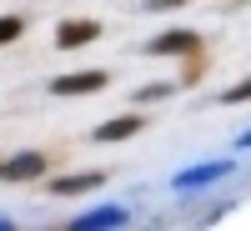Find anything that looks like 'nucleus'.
I'll list each match as a JSON object with an SVG mask.
<instances>
[{
	"mask_svg": "<svg viewBox=\"0 0 251 231\" xmlns=\"http://www.w3.org/2000/svg\"><path fill=\"white\" fill-rule=\"evenodd\" d=\"M231 171H236L231 156H221V161H201V166H186V171H176L171 191H176V196H196V191H206V186H221Z\"/></svg>",
	"mask_w": 251,
	"mask_h": 231,
	"instance_id": "nucleus-1",
	"label": "nucleus"
},
{
	"mask_svg": "<svg viewBox=\"0 0 251 231\" xmlns=\"http://www.w3.org/2000/svg\"><path fill=\"white\" fill-rule=\"evenodd\" d=\"M106 86H111V71H71V76L50 80V96H91V91H106Z\"/></svg>",
	"mask_w": 251,
	"mask_h": 231,
	"instance_id": "nucleus-2",
	"label": "nucleus"
},
{
	"mask_svg": "<svg viewBox=\"0 0 251 231\" xmlns=\"http://www.w3.org/2000/svg\"><path fill=\"white\" fill-rule=\"evenodd\" d=\"M46 176V151H15L0 161V181H35Z\"/></svg>",
	"mask_w": 251,
	"mask_h": 231,
	"instance_id": "nucleus-3",
	"label": "nucleus"
},
{
	"mask_svg": "<svg viewBox=\"0 0 251 231\" xmlns=\"http://www.w3.org/2000/svg\"><path fill=\"white\" fill-rule=\"evenodd\" d=\"M91 40H100V20H60L55 26V46L60 51H80Z\"/></svg>",
	"mask_w": 251,
	"mask_h": 231,
	"instance_id": "nucleus-4",
	"label": "nucleus"
},
{
	"mask_svg": "<svg viewBox=\"0 0 251 231\" xmlns=\"http://www.w3.org/2000/svg\"><path fill=\"white\" fill-rule=\"evenodd\" d=\"M136 131H146V111H131V116H116V121H100V126H96L91 136H96L100 146H111V141H131Z\"/></svg>",
	"mask_w": 251,
	"mask_h": 231,
	"instance_id": "nucleus-5",
	"label": "nucleus"
},
{
	"mask_svg": "<svg viewBox=\"0 0 251 231\" xmlns=\"http://www.w3.org/2000/svg\"><path fill=\"white\" fill-rule=\"evenodd\" d=\"M126 221H131V211H126V206H91V211H80L71 226L75 231H96V226H106V231H116V226H126Z\"/></svg>",
	"mask_w": 251,
	"mask_h": 231,
	"instance_id": "nucleus-6",
	"label": "nucleus"
},
{
	"mask_svg": "<svg viewBox=\"0 0 251 231\" xmlns=\"http://www.w3.org/2000/svg\"><path fill=\"white\" fill-rule=\"evenodd\" d=\"M196 46H201L196 30H166V35H156L151 46H146V55H156V60H161V55H191Z\"/></svg>",
	"mask_w": 251,
	"mask_h": 231,
	"instance_id": "nucleus-7",
	"label": "nucleus"
},
{
	"mask_svg": "<svg viewBox=\"0 0 251 231\" xmlns=\"http://www.w3.org/2000/svg\"><path fill=\"white\" fill-rule=\"evenodd\" d=\"M96 186H106V171H71V176H55L46 181L50 196H80V191H96Z\"/></svg>",
	"mask_w": 251,
	"mask_h": 231,
	"instance_id": "nucleus-8",
	"label": "nucleus"
},
{
	"mask_svg": "<svg viewBox=\"0 0 251 231\" xmlns=\"http://www.w3.org/2000/svg\"><path fill=\"white\" fill-rule=\"evenodd\" d=\"M246 101H251V76H246V80H236V86H226V91H221V106H246Z\"/></svg>",
	"mask_w": 251,
	"mask_h": 231,
	"instance_id": "nucleus-9",
	"label": "nucleus"
},
{
	"mask_svg": "<svg viewBox=\"0 0 251 231\" xmlns=\"http://www.w3.org/2000/svg\"><path fill=\"white\" fill-rule=\"evenodd\" d=\"M25 35V20L20 15H0V46H10V40Z\"/></svg>",
	"mask_w": 251,
	"mask_h": 231,
	"instance_id": "nucleus-10",
	"label": "nucleus"
},
{
	"mask_svg": "<svg viewBox=\"0 0 251 231\" xmlns=\"http://www.w3.org/2000/svg\"><path fill=\"white\" fill-rule=\"evenodd\" d=\"M171 96V86H141L136 91V106H151V101H166Z\"/></svg>",
	"mask_w": 251,
	"mask_h": 231,
	"instance_id": "nucleus-11",
	"label": "nucleus"
},
{
	"mask_svg": "<svg viewBox=\"0 0 251 231\" xmlns=\"http://www.w3.org/2000/svg\"><path fill=\"white\" fill-rule=\"evenodd\" d=\"M176 5H191V0H146V10L161 15V10H176Z\"/></svg>",
	"mask_w": 251,
	"mask_h": 231,
	"instance_id": "nucleus-12",
	"label": "nucleus"
},
{
	"mask_svg": "<svg viewBox=\"0 0 251 231\" xmlns=\"http://www.w3.org/2000/svg\"><path fill=\"white\" fill-rule=\"evenodd\" d=\"M231 146H236V151H251V126H246V131H241V136H236Z\"/></svg>",
	"mask_w": 251,
	"mask_h": 231,
	"instance_id": "nucleus-13",
	"label": "nucleus"
},
{
	"mask_svg": "<svg viewBox=\"0 0 251 231\" xmlns=\"http://www.w3.org/2000/svg\"><path fill=\"white\" fill-rule=\"evenodd\" d=\"M5 226H10V216H0V231H5Z\"/></svg>",
	"mask_w": 251,
	"mask_h": 231,
	"instance_id": "nucleus-14",
	"label": "nucleus"
}]
</instances>
